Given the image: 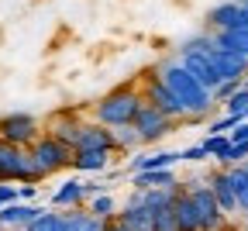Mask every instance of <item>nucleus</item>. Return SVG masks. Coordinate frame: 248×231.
<instances>
[{
    "label": "nucleus",
    "mask_w": 248,
    "mask_h": 231,
    "mask_svg": "<svg viewBox=\"0 0 248 231\" xmlns=\"http://www.w3.org/2000/svg\"><path fill=\"white\" fill-rule=\"evenodd\" d=\"M35 197H38V186H35V183H21V186H17V200H21V204H31Z\"/></svg>",
    "instance_id": "31"
},
{
    "label": "nucleus",
    "mask_w": 248,
    "mask_h": 231,
    "mask_svg": "<svg viewBox=\"0 0 248 231\" xmlns=\"http://www.w3.org/2000/svg\"><path fill=\"white\" fill-rule=\"evenodd\" d=\"M28 152H31V159L38 162V169H42L45 176H52V173H59V169H66V166H73V148L62 145V142H55L52 135H42Z\"/></svg>",
    "instance_id": "5"
},
{
    "label": "nucleus",
    "mask_w": 248,
    "mask_h": 231,
    "mask_svg": "<svg viewBox=\"0 0 248 231\" xmlns=\"http://www.w3.org/2000/svg\"><path fill=\"white\" fill-rule=\"evenodd\" d=\"M104 231H131V228H128V224H124V221H121L117 214H114L110 221H104Z\"/></svg>",
    "instance_id": "32"
},
{
    "label": "nucleus",
    "mask_w": 248,
    "mask_h": 231,
    "mask_svg": "<svg viewBox=\"0 0 248 231\" xmlns=\"http://www.w3.org/2000/svg\"><path fill=\"white\" fill-rule=\"evenodd\" d=\"M76 152H114V131L97 121H83Z\"/></svg>",
    "instance_id": "11"
},
{
    "label": "nucleus",
    "mask_w": 248,
    "mask_h": 231,
    "mask_svg": "<svg viewBox=\"0 0 248 231\" xmlns=\"http://www.w3.org/2000/svg\"><path fill=\"white\" fill-rule=\"evenodd\" d=\"M86 211H90L93 217H100V221H110V217L117 214V204H114L110 193H100V197H93V200L86 204Z\"/></svg>",
    "instance_id": "25"
},
{
    "label": "nucleus",
    "mask_w": 248,
    "mask_h": 231,
    "mask_svg": "<svg viewBox=\"0 0 248 231\" xmlns=\"http://www.w3.org/2000/svg\"><path fill=\"white\" fill-rule=\"evenodd\" d=\"M245 7H248V4H245Z\"/></svg>",
    "instance_id": "35"
},
{
    "label": "nucleus",
    "mask_w": 248,
    "mask_h": 231,
    "mask_svg": "<svg viewBox=\"0 0 248 231\" xmlns=\"http://www.w3.org/2000/svg\"><path fill=\"white\" fill-rule=\"evenodd\" d=\"M241 24V7L231 4V0H224V4H217L210 7L207 14V28H210V35H217V31H234Z\"/></svg>",
    "instance_id": "14"
},
{
    "label": "nucleus",
    "mask_w": 248,
    "mask_h": 231,
    "mask_svg": "<svg viewBox=\"0 0 248 231\" xmlns=\"http://www.w3.org/2000/svg\"><path fill=\"white\" fill-rule=\"evenodd\" d=\"M210 193H214V200L221 204L224 214H234L238 211V200H234V190H231V180H228V169H217L210 180H207Z\"/></svg>",
    "instance_id": "17"
},
{
    "label": "nucleus",
    "mask_w": 248,
    "mask_h": 231,
    "mask_svg": "<svg viewBox=\"0 0 248 231\" xmlns=\"http://www.w3.org/2000/svg\"><path fill=\"white\" fill-rule=\"evenodd\" d=\"M172 207H176V204H172ZM172 207L155 214V231H179V228H176V214H172Z\"/></svg>",
    "instance_id": "28"
},
{
    "label": "nucleus",
    "mask_w": 248,
    "mask_h": 231,
    "mask_svg": "<svg viewBox=\"0 0 248 231\" xmlns=\"http://www.w3.org/2000/svg\"><path fill=\"white\" fill-rule=\"evenodd\" d=\"M155 76H159V80L172 90V97H176V100L183 104V111H186V117H203V114H210L214 93H210L207 86H200L190 73H186L179 59H166L159 69H155Z\"/></svg>",
    "instance_id": "1"
},
{
    "label": "nucleus",
    "mask_w": 248,
    "mask_h": 231,
    "mask_svg": "<svg viewBox=\"0 0 248 231\" xmlns=\"http://www.w3.org/2000/svg\"><path fill=\"white\" fill-rule=\"evenodd\" d=\"M138 145H141V138H138L135 124L114 128V152H131V148H138Z\"/></svg>",
    "instance_id": "24"
},
{
    "label": "nucleus",
    "mask_w": 248,
    "mask_h": 231,
    "mask_svg": "<svg viewBox=\"0 0 248 231\" xmlns=\"http://www.w3.org/2000/svg\"><path fill=\"white\" fill-rule=\"evenodd\" d=\"M83 200H86V190L79 180H66L52 193V207H59V211H76V207H83Z\"/></svg>",
    "instance_id": "18"
},
{
    "label": "nucleus",
    "mask_w": 248,
    "mask_h": 231,
    "mask_svg": "<svg viewBox=\"0 0 248 231\" xmlns=\"http://www.w3.org/2000/svg\"><path fill=\"white\" fill-rule=\"evenodd\" d=\"M28 231H69V224H66V214H55V211H45L35 224H31Z\"/></svg>",
    "instance_id": "26"
},
{
    "label": "nucleus",
    "mask_w": 248,
    "mask_h": 231,
    "mask_svg": "<svg viewBox=\"0 0 248 231\" xmlns=\"http://www.w3.org/2000/svg\"><path fill=\"white\" fill-rule=\"evenodd\" d=\"M38 138H42V131H38V117H35V114L14 111V114H4V117H0V142H4V145L31 148Z\"/></svg>",
    "instance_id": "4"
},
{
    "label": "nucleus",
    "mask_w": 248,
    "mask_h": 231,
    "mask_svg": "<svg viewBox=\"0 0 248 231\" xmlns=\"http://www.w3.org/2000/svg\"><path fill=\"white\" fill-rule=\"evenodd\" d=\"M172 214H176V228H179V231H200L197 204H193V197H190V190H186V186H179V193H176Z\"/></svg>",
    "instance_id": "16"
},
{
    "label": "nucleus",
    "mask_w": 248,
    "mask_h": 231,
    "mask_svg": "<svg viewBox=\"0 0 248 231\" xmlns=\"http://www.w3.org/2000/svg\"><path fill=\"white\" fill-rule=\"evenodd\" d=\"M238 28H245V31H248V7H241V24H238Z\"/></svg>",
    "instance_id": "33"
},
{
    "label": "nucleus",
    "mask_w": 248,
    "mask_h": 231,
    "mask_svg": "<svg viewBox=\"0 0 248 231\" xmlns=\"http://www.w3.org/2000/svg\"><path fill=\"white\" fill-rule=\"evenodd\" d=\"M42 214H45V207H38V204H21V200H17V204L0 207V228H4V231H28Z\"/></svg>",
    "instance_id": "10"
},
{
    "label": "nucleus",
    "mask_w": 248,
    "mask_h": 231,
    "mask_svg": "<svg viewBox=\"0 0 248 231\" xmlns=\"http://www.w3.org/2000/svg\"><path fill=\"white\" fill-rule=\"evenodd\" d=\"M193 197V204H197V217H200V231H224L228 224V214L221 211V204L214 200V193L207 183H193V186H186Z\"/></svg>",
    "instance_id": "6"
},
{
    "label": "nucleus",
    "mask_w": 248,
    "mask_h": 231,
    "mask_svg": "<svg viewBox=\"0 0 248 231\" xmlns=\"http://www.w3.org/2000/svg\"><path fill=\"white\" fill-rule=\"evenodd\" d=\"M135 131H138V138H141V145H152V142H159V138H166L169 131H172V121L166 117V114H159L155 107H141L138 111V117H135Z\"/></svg>",
    "instance_id": "9"
},
{
    "label": "nucleus",
    "mask_w": 248,
    "mask_h": 231,
    "mask_svg": "<svg viewBox=\"0 0 248 231\" xmlns=\"http://www.w3.org/2000/svg\"><path fill=\"white\" fill-rule=\"evenodd\" d=\"M228 180H231V190H234L238 211L248 214V169H245V162H241V166H231V169H228Z\"/></svg>",
    "instance_id": "22"
},
{
    "label": "nucleus",
    "mask_w": 248,
    "mask_h": 231,
    "mask_svg": "<svg viewBox=\"0 0 248 231\" xmlns=\"http://www.w3.org/2000/svg\"><path fill=\"white\" fill-rule=\"evenodd\" d=\"M179 62H183V69L186 73H190L200 86H207L210 93L217 90V86H221V80H217V73H214V66L207 62V55H203V49H193L190 42H186L183 49H179V55H176Z\"/></svg>",
    "instance_id": "8"
},
{
    "label": "nucleus",
    "mask_w": 248,
    "mask_h": 231,
    "mask_svg": "<svg viewBox=\"0 0 248 231\" xmlns=\"http://www.w3.org/2000/svg\"><path fill=\"white\" fill-rule=\"evenodd\" d=\"M176 162H183L179 152H152V155H138L128 162V173L138 176V173H152V169H172Z\"/></svg>",
    "instance_id": "15"
},
{
    "label": "nucleus",
    "mask_w": 248,
    "mask_h": 231,
    "mask_svg": "<svg viewBox=\"0 0 248 231\" xmlns=\"http://www.w3.org/2000/svg\"><path fill=\"white\" fill-rule=\"evenodd\" d=\"M7 204H17V186L14 183H0V207Z\"/></svg>",
    "instance_id": "29"
},
{
    "label": "nucleus",
    "mask_w": 248,
    "mask_h": 231,
    "mask_svg": "<svg viewBox=\"0 0 248 231\" xmlns=\"http://www.w3.org/2000/svg\"><path fill=\"white\" fill-rule=\"evenodd\" d=\"M179 155H183V162H203V159H210L203 152V145H190V148H183Z\"/></svg>",
    "instance_id": "30"
},
{
    "label": "nucleus",
    "mask_w": 248,
    "mask_h": 231,
    "mask_svg": "<svg viewBox=\"0 0 248 231\" xmlns=\"http://www.w3.org/2000/svg\"><path fill=\"white\" fill-rule=\"evenodd\" d=\"M200 145H203V152H207V155L221 159V155H224V152L231 148V138H228V135H207V138H203Z\"/></svg>",
    "instance_id": "27"
},
{
    "label": "nucleus",
    "mask_w": 248,
    "mask_h": 231,
    "mask_svg": "<svg viewBox=\"0 0 248 231\" xmlns=\"http://www.w3.org/2000/svg\"><path fill=\"white\" fill-rule=\"evenodd\" d=\"M214 45L217 49H228L241 59H248V31L245 28H234V31H217L214 35Z\"/></svg>",
    "instance_id": "21"
},
{
    "label": "nucleus",
    "mask_w": 248,
    "mask_h": 231,
    "mask_svg": "<svg viewBox=\"0 0 248 231\" xmlns=\"http://www.w3.org/2000/svg\"><path fill=\"white\" fill-rule=\"evenodd\" d=\"M79 131H83V121H79L73 111L55 114L52 124H48V135H52L55 142H62V145H69L73 152H76V142H79Z\"/></svg>",
    "instance_id": "13"
},
{
    "label": "nucleus",
    "mask_w": 248,
    "mask_h": 231,
    "mask_svg": "<svg viewBox=\"0 0 248 231\" xmlns=\"http://www.w3.org/2000/svg\"><path fill=\"white\" fill-rule=\"evenodd\" d=\"M141 107H145V93L135 83H124V86L104 93L100 100L93 104V121L114 131V128H124V124H135Z\"/></svg>",
    "instance_id": "2"
},
{
    "label": "nucleus",
    "mask_w": 248,
    "mask_h": 231,
    "mask_svg": "<svg viewBox=\"0 0 248 231\" xmlns=\"http://www.w3.org/2000/svg\"><path fill=\"white\" fill-rule=\"evenodd\" d=\"M190 45L193 49H203V55H207V62L214 66V73H217V80L221 83H241L245 76H248V59H241V55H234V52H228V49H217L214 45V35H200V38H190Z\"/></svg>",
    "instance_id": "3"
},
{
    "label": "nucleus",
    "mask_w": 248,
    "mask_h": 231,
    "mask_svg": "<svg viewBox=\"0 0 248 231\" xmlns=\"http://www.w3.org/2000/svg\"><path fill=\"white\" fill-rule=\"evenodd\" d=\"M141 93H145V104H148V107H155L159 114H166L172 124L186 117L183 104L176 100V97H172V90H169V86H166L159 76H155V73H148V76H145V90H141Z\"/></svg>",
    "instance_id": "7"
},
{
    "label": "nucleus",
    "mask_w": 248,
    "mask_h": 231,
    "mask_svg": "<svg viewBox=\"0 0 248 231\" xmlns=\"http://www.w3.org/2000/svg\"><path fill=\"white\" fill-rule=\"evenodd\" d=\"M114 152H73V169L76 173H104L110 166Z\"/></svg>",
    "instance_id": "20"
},
{
    "label": "nucleus",
    "mask_w": 248,
    "mask_h": 231,
    "mask_svg": "<svg viewBox=\"0 0 248 231\" xmlns=\"http://www.w3.org/2000/svg\"><path fill=\"white\" fill-rule=\"evenodd\" d=\"M66 224H69V231H104V221H100V217H93V214L83 211V207L66 211Z\"/></svg>",
    "instance_id": "23"
},
{
    "label": "nucleus",
    "mask_w": 248,
    "mask_h": 231,
    "mask_svg": "<svg viewBox=\"0 0 248 231\" xmlns=\"http://www.w3.org/2000/svg\"><path fill=\"white\" fill-rule=\"evenodd\" d=\"M131 183H135V190H166V186H176V173L172 169H152V173H138V176H131Z\"/></svg>",
    "instance_id": "19"
},
{
    "label": "nucleus",
    "mask_w": 248,
    "mask_h": 231,
    "mask_svg": "<svg viewBox=\"0 0 248 231\" xmlns=\"http://www.w3.org/2000/svg\"><path fill=\"white\" fill-rule=\"evenodd\" d=\"M241 86H245V90H248V76H245V80H241Z\"/></svg>",
    "instance_id": "34"
},
{
    "label": "nucleus",
    "mask_w": 248,
    "mask_h": 231,
    "mask_svg": "<svg viewBox=\"0 0 248 231\" xmlns=\"http://www.w3.org/2000/svg\"><path fill=\"white\" fill-rule=\"evenodd\" d=\"M117 217L128 224L131 231H155V214L145 207V200H141V193H138V190L128 197V204L117 211Z\"/></svg>",
    "instance_id": "12"
}]
</instances>
